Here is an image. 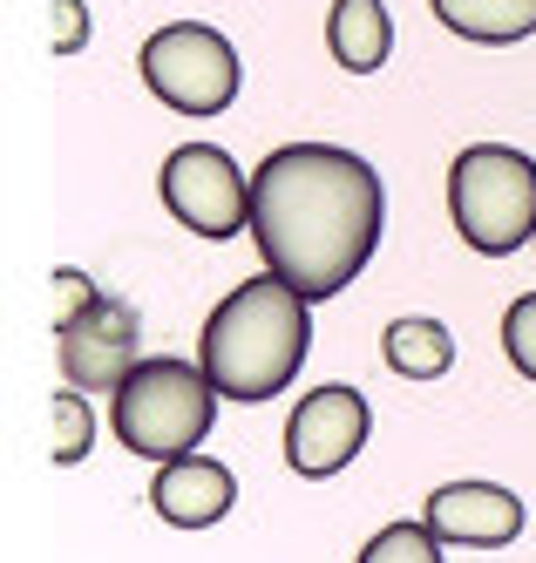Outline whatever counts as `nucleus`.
<instances>
[{
	"label": "nucleus",
	"instance_id": "6",
	"mask_svg": "<svg viewBox=\"0 0 536 563\" xmlns=\"http://www.w3.org/2000/svg\"><path fill=\"white\" fill-rule=\"evenodd\" d=\"M163 211L197 238H238L252 231V177L218 143H184L163 156Z\"/></svg>",
	"mask_w": 536,
	"mask_h": 563
},
{
	"label": "nucleus",
	"instance_id": "16",
	"mask_svg": "<svg viewBox=\"0 0 536 563\" xmlns=\"http://www.w3.org/2000/svg\"><path fill=\"white\" fill-rule=\"evenodd\" d=\"M503 353H510V367L523 380H536V292L510 299V312H503Z\"/></svg>",
	"mask_w": 536,
	"mask_h": 563
},
{
	"label": "nucleus",
	"instance_id": "13",
	"mask_svg": "<svg viewBox=\"0 0 536 563\" xmlns=\"http://www.w3.org/2000/svg\"><path fill=\"white\" fill-rule=\"evenodd\" d=\"M381 353H387V367H394L401 380H441L448 367H456V333H448L441 319H428V312L387 319Z\"/></svg>",
	"mask_w": 536,
	"mask_h": 563
},
{
	"label": "nucleus",
	"instance_id": "4",
	"mask_svg": "<svg viewBox=\"0 0 536 563\" xmlns=\"http://www.w3.org/2000/svg\"><path fill=\"white\" fill-rule=\"evenodd\" d=\"M448 218L482 258H510L536 238V156L516 143H469L448 170Z\"/></svg>",
	"mask_w": 536,
	"mask_h": 563
},
{
	"label": "nucleus",
	"instance_id": "8",
	"mask_svg": "<svg viewBox=\"0 0 536 563\" xmlns=\"http://www.w3.org/2000/svg\"><path fill=\"white\" fill-rule=\"evenodd\" d=\"M55 333H62V374L68 387H89V394H116L122 374L136 367V333H143V319L122 306V299H89V306H75L68 319H55Z\"/></svg>",
	"mask_w": 536,
	"mask_h": 563
},
{
	"label": "nucleus",
	"instance_id": "17",
	"mask_svg": "<svg viewBox=\"0 0 536 563\" xmlns=\"http://www.w3.org/2000/svg\"><path fill=\"white\" fill-rule=\"evenodd\" d=\"M48 14H55V34H48L55 55H75L81 42H89V14H81V0H48Z\"/></svg>",
	"mask_w": 536,
	"mask_h": 563
},
{
	"label": "nucleus",
	"instance_id": "11",
	"mask_svg": "<svg viewBox=\"0 0 536 563\" xmlns=\"http://www.w3.org/2000/svg\"><path fill=\"white\" fill-rule=\"evenodd\" d=\"M326 48L347 75H374L394 48V21H387V0H333L326 14Z\"/></svg>",
	"mask_w": 536,
	"mask_h": 563
},
{
	"label": "nucleus",
	"instance_id": "15",
	"mask_svg": "<svg viewBox=\"0 0 536 563\" xmlns=\"http://www.w3.org/2000/svg\"><path fill=\"white\" fill-rule=\"evenodd\" d=\"M89 441H96L89 408L75 400V387H62V394H55V462H62V468L81 462V455H89Z\"/></svg>",
	"mask_w": 536,
	"mask_h": 563
},
{
	"label": "nucleus",
	"instance_id": "7",
	"mask_svg": "<svg viewBox=\"0 0 536 563\" xmlns=\"http://www.w3.org/2000/svg\"><path fill=\"white\" fill-rule=\"evenodd\" d=\"M367 434H374L367 394L347 387V380H326L293 408V421H285V462H293V475H306V482H326L367 449Z\"/></svg>",
	"mask_w": 536,
	"mask_h": 563
},
{
	"label": "nucleus",
	"instance_id": "3",
	"mask_svg": "<svg viewBox=\"0 0 536 563\" xmlns=\"http://www.w3.org/2000/svg\"><path fill=\"white\" fill-rule=\"evenodd\" d=\"M218 380L190 367V360H136L116 387V441L143 462H177V455H197V441L211 434L218 421Z\"/></svg>",
	"mask_w": 536,
	"mask_h": 563
},
{
	"label": "nucleus",
	"instance_id": "5",
	"mask_svg": "<svg viewBox=\"0 0 536 563\" xmlns=\"http://www.w3.org/2000/svg\"><path fill=\"white\" fill-rule=\"evenodd\" d=\"M143 82L163 109H177V115H218L238 102V82H244V68H238V48L225 42L218 27H204V21H171V27H156L143 55Z\"/></svg>",
	"mask_w": 536,
	"mask_h": 563
},
{
	"label": "nucleus",
	"instance_id": "2",
	"mask_svg": "<svg viewBox=\"0 0 536 563\" xmlns=\"http://www.w3.org/2000/svg\"><path fill=\"white\" fill-rule=\"evenodd\" d=\"M306 346H313V299L293 292L278 272H259L204 319L197 367L218 380L225 400H272L306 367Z\"/></svg>",
	"mask_w": 536,
	"mask_h": 563
},
{
	"label": "nucleus",
	"instance_id": "1",
	"mask_svg": "<svg viewBox=\"0 0 536 563\" xmlns=\"http://www.w3.org/2000/svg\"><path fill=\"white\" fill-rule=\"evenodd\" d=\"M381 224H387V184L367 156L340 143H285L252 170L259 258L313 306L347 292L367 272Z\"/></svg>",
	"mask_w": 536,
	"mask_h": 563
},
{
	"label": "nucleus",
	"instance_id": "9",
	"mask_svg": "<svg viewBox=\"0 0 536 563\" xmlns=\"http://www.w3.org/2000/svg\"><path fill=\"white\" fill-rule=\"evenodd\" d=\"M428 530L462 550H503L523 537V503L503 482H441L428 496Z\"/></svg>",
	"mask_w": 536,
	"mask_h": 563
},
{
	"label": "nucleus",
	"instance_id": "14",
	"mask_svg": "<svg viewBox=\"0 0 536 563\" xmlns=\"http://www.w3.org/2000/svg\"><path fill=\"white\" fill-rule=\"evenodd\" d=\"M360 563H441V537L428 522H387V530L360 550Z\"/></svg>",
	"mask_w": 536,
	"mask_h": 563
},
{
	"label": "nucleus",
	"instance_id": "10",
	"mask_svg": "<svg viewBox=\"0 0 536 563\" xmlns=\"http://www.w3.org/2000/svg\"><path fill=\"white\" fill-rule=\"evenodd\" d=\"M150 503L171 530H211V522L231 516L238 503V482L225 462L211 455H177V462H156V482H150Z\"/></svg>",
	"mask_w": 536,
	"mask_h": 563
},
{
	"label": "nucleus",
	"instance_id": "12",
	"mask_svg": "<svg viewBox=\"0 0 536 563\" xmlns=\"http://www.w3.org/2000/svg\"><path fill=\"white\" fill-rule=\"evenodd\" d=\"M435 21L475 48H510L536 34V0H435Z\"/></svg>",
	"mask_w": 536,
	"mask_h": 563
},
{
	"label": "nucleus",
	"instance_id": "18",
	"mask_svg": "<svg viewBox=\"0 0 536 563\" xmlns=\"http://www.w3.org/2000/svg\"><path fill=\"white\" fill-rule=\"evenodd\" d=\"M529 245H536V238H529Z\"/></svg>",
	"mask_w": 536,
	"mask_h": 563
}]
</instances>
